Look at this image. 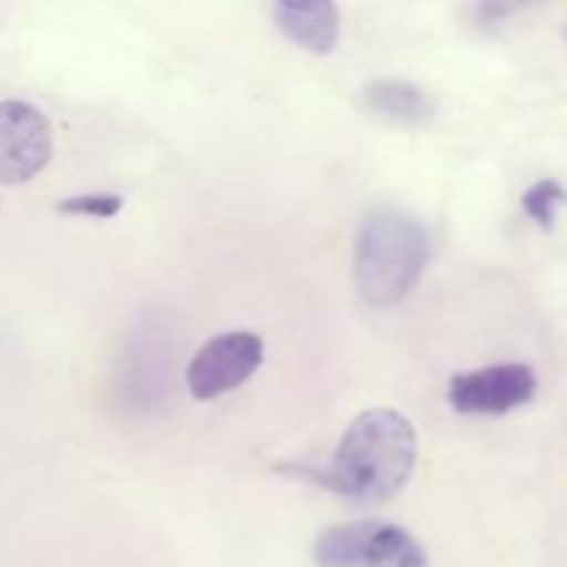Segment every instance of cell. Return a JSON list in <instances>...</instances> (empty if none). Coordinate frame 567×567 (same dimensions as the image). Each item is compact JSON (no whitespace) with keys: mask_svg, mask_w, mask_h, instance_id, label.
<instances>
[{"mask_svg":"<svg viewBox=\"0 0 567 567\" xmlns=\"http://www.w3.org/2000/svg\"><path fill=\"white\" fill-rule=\"evenodd\" d=\"M537 374L526 363H496L454 374L449 404L463 415H507L535 399Z\"/></svg>","mask_w":567,"mask_h":567,"instance_id":"277c9868","label":"cell"},{"mask_svg":"<svg viewBox=\"0 0 567 567\" xmlns=\"http://www.w3.org/2000/svg\"><path fill=\"white\" fill-rule=\"evenodd\" d=\"M125 205L120 194H75V197L61 199L55 208L66 216H92V219H111L116 216Z\"/></svg>","mask_w":567,"mask_h":567,"instance_id":"8fae6325","label":"cell"},{"mask_svg":"<svg viewBox=\"0 0 567 567\" xmlns=\"http://www.w3.org/2000/svg\"><path fill=\"white\" fill-rule=\"evenodd\" d=\"M360 105L371 116L396 122V125H421V122L432 120L437 111L432 94L404 78H377V81L365 83L360 92Z\"/></svg>","mask_w":567,"mask_h":567,"instance_id":"52a82bcc","label":"cell"},{"mask_svg":"<svg viewBox=\"0 0 567 567\" xmlns=\"http://www.w3.org/2000/svg\"><path fill=\"white\" fill-rule=\"evenodd\" d=\"M565 37H567V31H565Z\"/></svg>","mask_w":567,"mask_h":567,"instance_id":"7c38bea8","label":"cell"},{"mask_svg":"<svg viewBox=\"0 0 567 567\" xmlns=\"http://www.w3.org/2000/svg\"><path fill=\"white\" fill-rule=\"evenodd\" d=\"M524 210L537 227L543 230H551L557 225L559 210L567 205V188L554 177H543V181L532 183L529 188L524 192Z\"/></svg>","mask_w":567,"mask_h":567,"instance_id":"30bf717a","label":"cell"},{"mask_svg":"<svg viewBox=\"0 0 567 567\" xmlns=\"http://www.w3.org/2000/svg\"><path fill=\"white\" fill-rule=\"evenodd\" d=\"M365 529H369V520H352V524H338L321 532L313 548L316 565L360 567V551H363Z\"/></svg>","mask_w":567,"mask_h":567,"instance_id":"9c48e42d","label":"cell"},{"mask_svg":"<svg viewBox=\"0 0 567 567\" xmlns=\"http://www.w3.org/2000/svg\"><path fill=\"white\" fill-rule=\"evenodd\" d=\"M426 548L404 526L369 520L360 567H426Z\"/></svg>","mask_w":567,"mask_h":567,"instance_id":"ba28073f","label":"cell"},{"mask_svg":"<svg viewBox=\"0 0 567 567\" xmlns=\"http://www.w3.org/2000/svg\"><path fill=\"white\" fill-rule=\"evenodd\" d=\"M419 435L408 415L391 408L360 413L341 435L321 485L360 504H382L396 496L415 471Z\"/></svg>","mask_w":567,"mask_h":567,"instance_id":"6da1fadb","label":"cell"},{"mask_svg":"<svg viewBox=\"0 0 567 567\" xmlns=\"http://www.w3.org/2000/svg\"><path fill=\"white\" fill-rule=\"evenodd\" d=\"M53 155L50 120L25 100L0 103V186L33 181Z\"/></svg>","mask_w":567,"mask_h":567,"instance_id":"5b68a950","label":"cell"},{"mask_svg":"<svg viewBox=\"0 0 567 567\" xmlns=\"http://www.w3.org/2000/svg\"><path fill=\"white\" fill-rule=\"evenodd\" d=\"M275 25L308 53L327 55L341 37V11L336 3H299L282 0L271 9Z\"/></svg>","mask_w":567,"mask_h":567,"instance_id":"8992f818","label":"cell"},{"mask_svg":"<svg viewBox=\"0 0 567 567\" xmlns=\"http://www.w3.org/2000/svg\"><path fill=\"white\" fill-rule=\"evenodd\" d=\"M264 363V341L255 332L236 330L210 338L186 369V385L194 399L210 402L241 388Z\"/></svg>","mask_w":567,"mask_h":567,"instance_id":"3957f363","label":"cell"},{"mask_svg":"<svg viewBox=\"0 0 567 567\" xmlns=\"http://www.w3.org/2000/svg\"><path fill=\"white\" fill-rule=\"evenodd\" d=\"M430 264V233L408 210L380 205L354 238V286L371 308L402 302Z\"/></svg>","mask_w":567,"mask_h":567,"instance_id":"7a4b0ae2","label":"cell"}]
</instances>
